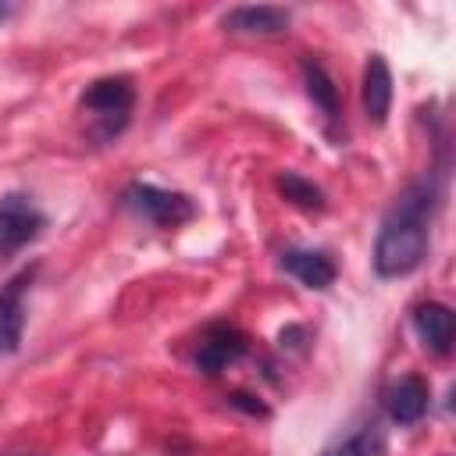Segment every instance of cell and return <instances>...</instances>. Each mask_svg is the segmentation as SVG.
Wrapping results in <instances>:
<instances>
[{"mask_svg":"<svg viewBox=\"0 0 456 456\" xmlns=\"http://www.w3.org/2000/svg\"><path fill=\"white\" fill-rule=\"evenodd\" d=\"M435 203H438V185L431 175H424L388 207L374 239V271L381 278H403L424 264L431 246Z\"/></svg>","mask_w":456,"mask_h":456,"instance_id":"cell-1","label":"cell"},{"mask_svg":"<svg viewBox=\"0 0 456 456\" xmlns=\"http://www.w3.org/2000/svg\"><path fill=\"white\" fill-rule=\"evenodd\" d=\"M135 107V89L128 78H100L82 93V110L93 114L96 121V135L100 139H114L125 132L128 114Z\"/></svg>","mask_w":456,"mask_h":456,"instance_id":"cell-2","label":"cell"},{"mask_svg":"<svg viewBox=\"0 0 456 456\" xmlns=\"http://www.w3.org/2000/svg\"><path fill=\"white\" fill-rule=\"evenodd\" d=\"M125 203L157 228H178L196 217V203L185 192H171V189H160L150 182H132L125 189Z\"/></svg>","mask_w":456,"mask_h":456,"instance_id":"cell-3","label":"cell"},{"mask_svg":"<svg viewBox=\"0 0 456 456\" xmlns=\"http://www.w3.org/2000/svg\"><path fill=\"white\" fill-rule=\"evenodd\" d=\"M46 228V217L43 210L21 196V192H7L0 196V260L25 249L28 242H36Z\"/></svg>","mask_w":456,"mask_h":456,"instance_id":"cell-4","label":"cell"},{"mask_svg":"<svg viewBox=\"0 0 456 456\" xmlns=\"http://www.w3.org/2000/svg\"><path fill=\"white\" fill-rule=\"evenodd\" d=\"M36 278V267L18 271L0 285V356L18 353L21 335H25V292Z\"/></svg>","mask_w":456,"mask_h":456,"instance_id":"cell-5","label":"cell"},{"mask_svg":"<svg viewBox=\"0 0 456 456\" xmlns=\"http://www.w3.org/2000/svg\"><path fill=\"white\" fill-rule=\"evenodd\" d=\"M246 349H249V342H246V335H242L239 328H232V324H210V328L203 331V338H200L196 367L214 378V374H221L224 367H232Z\"/></svg>","mask_w":456,"mask_h":456,"instance_id":"cell-6","label":"cell"},{"mask_svg":"<svg viewBox=\"0 0 456 456\" xmlns=\"http://www.w3.org/2000/svg\"><path fill=\"white\" fill-rule=\"evenodd\" d=\"M428 399H431V392L420 374H403L399 381H392L385 388V410L399 428L417 424L428 413Z\"/></svg>","mask_w":456,"mask_h":456,"instance_id":"cell-7","label":"cell"},{"mask_svg":"<svg viewBox=\"0 0 456 456\" xmlns=\"http://www.w3.org/2000/svg\"><path fill=\"white\" fill-rule=\"evenodd\" d=\"M292 14L274 4H242L224 14V28L235 36H278L285 32Z\"/></svg>","mask_w":456,"mask_h":456,"instance_id":"cell-8","label":"cell"},{"mask_svg":"<svg viewBox=\"0 0 456 456\" xmlns=\"http://www.w3.org/2000/svg\"><path fill=\"white\" fill-rule=\"evenodd\" d=\"M413 331L424 342V349H431L435 356H449L456 338V317L445 303H420L413 310Z\"/></svg>","mask_w":456,"mask_h":456,"instance_id":"cell-9","label":"cell"},{"mask_svg":"<svg viewBox=\"0 0 456 456\" xmlns=\"http://www.w3.org/2000/svg\"><path fill=\"white\" fill-rule=\"evenodd\" d=\"M392 110V71L381 53H370L363 64V114L374 125H385Z\"/></svg>","mask_w":456,"mask_h":456,"instance_id":"cell-10","label":"cell"},{"mask_svg":"<svg viewBox=\"0 0 456 456\" xmlns=\"http://www.w3.org/2000/svg\"><path fill=\"white\" fill-rule=\"evenodd\" d=\"M281 267L306 289H328L335 281V264L321 249H285Z\"/></svg>","mask_w":456,"mask_h":456,"instance_id":"cell-11","label":"cell"},{"mask_svg":"<svg viewBox=\"0 0 456 456\" xmlns=\"http://www.w3.org/2000/svg\"><path fill=\"white\" fill-rule=\"evenodd\" d=\"M303 86H306L310 103L321 110V118H324L328 125H335V121L342 118V100H338V86H335V78L324 71L321 61H314V57L303 61Z\"/></svg>","mask_w":456,"mask_h":456,"instance_id":"cell-12","label":"cell"},{"mask_svg":"<svg viewBox=\"0 0 456 456\" xmlns=\"http://www.w3.org/2000/svg\"><path fill=\"white\" fill-rule=\"evenodd\" d=\"M378 449H381L378 428H374V424H360V428L338 435L335 442H328L321 456H374Z\"/></svg>","mask_w":456,"mask_h":456,"instance_id":"cell-13","label":"cell"},{"mask_svg":"<svg viewBox=\"0 0 456 456\" xmlns=\"http://www.w3.org/2000/svg\"><path fill=\"white\" fill-rule=\"evenodd\" d=\"M274 185H278V192H281L292 207H303V210H321V207H324V192H321L310 178H303V175H296V171H281V175L274 178Z\"/></svg>","mask_w":456,"mask_h":456,"instance_id":"cell-14","label":"cell"},{"mask_svg":"<svg viewBox=\"0 0 456 456\" xmlns=\"http://www.w3.org/2000/svg\"><path fill=\"white\" fill-rule=\"evenodd\" d=\"M249 399H253V395H246V392H235V395H232L235 406H242V410H249V413H267L260 403H249Z\"/></svg>","mask_w":456,"mask_h":456,"instance_id":"cell-15","label":"cell"},{"mask_svg":"<svg viewBox=\"0 0 456 456\" xmlns=\"http://www.w3.org/2000/svg\"><path fill=\"white\" fill-rule=\"evenodd\" d=\"M7 14H11V7H7V4H0V21H4Z\"/></svg>","mask_w":456,"mask_h":456,"instance_id":"cell-16","label":"cell"}]
</instances>
